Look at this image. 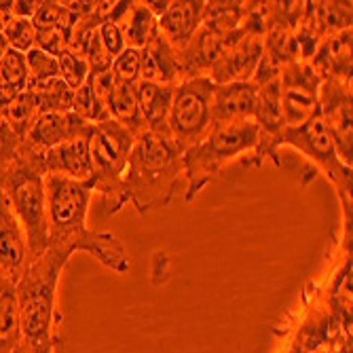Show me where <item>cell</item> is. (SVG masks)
Wrapping results in <instances>:
<instances>
[{
	"label": "cell",
	"instance_id": "8992f818",
	"mask_svg": "<svg viewBox=\"0 0 353 353\" xmlns=\"http://www.w3.org/2000/svg\"><path fill=\"white\" fill-rule=\"evenodd\" d=\"M134 142L136 138L112 119L93 127L89 140L91 180L87 184L102 197L106 205V216H114L125 208L123 176Z\"/></svg>",
	"mask_w": 353,
	"mask_h": 353
},
{
	"label": "cell",
	"instance_id": "52a82bcc",
	"mask_svg": "<svg viewBox=\"0 0 353 353\" xmlns=\"http://www.w3.org/2000/svg\"><path fill=\"white\" fill-rule=\"evenodd\" d=\"M281 146H290L305 154L307 161L317 172H322L328 178V182L336 188V195L343 208L345 248H349L347 241L351 239V168L341 161L334 140L319 112L299 127H285L281 136Z\"/></svg>",
	"mask_w": 353,
	"mask_h": 353
},
{
	"label": "cell",
	"instance_id": "5bb4252c",
	"mask_svg": "<svg viewBox=\"0 0 353 353\" xmlns=\"http://www.w3.org/2000/svg\"><path fill=\"white\" fill-rule=\"evenodd\" d=\"M30 263L28 241L0 180V277L17 281Z\"/></svg>",
	"mask_w": 353,
	"mask_h": 353
},
{
	"label": "cell",
	"instance_id": "1f68e13d",
	"mask_svg": "<svg viewBox=\"0 0 353 353\" xmlns=\"http://www.w3.org/2000/svg\"><path fill=\"white\" fill-rule=\"evenodd\" d=\"M3 34L9 43V49H15L19 53H28L30 49H34L37 43V30L32 19H17L13 17L7 28L3 30Z\"/></svg>",
	"mask_w": 353,
	"mask_h": 353
},
{
	"label": "cell",
	"instance_id": "44dd1931",
	"mask_svg": "<svg viewBox=\"0 0 353 353\" xmlns=\"http://www.w3.org/2000/svg\"><path fill=\"white\" fill-rule=\"evenodd\" d=\"M172 95L174 87L170 85H154V83H136V98L142 112V119L146 123V132L170 136V108H172Z\"/></svg>",
	"mask_w": 353,
	"mask_h": 353
},
{
	"label": "cell",
	"instance_id": "4316f807",
	"mask_svg": "<svg viewBox=\"0 0 353 353\" xmlns=\"http://www.w3.org/2000/svg\"><path fill=\"white\" fill-rule=\"evenodd\" d=\"M3 117H5V121H7V125H9V130H11L19 140H23V138L28 136V132L32 130V125H34V121L41 117L34 93H32L30 89L17 93L15 98L3 108Z\"/></svg>",
	"mask_w": 353,
	"mask_h": 353
},
{
	"label": "cell",
	"instance_id": "4dcf8cb0",
	"mask_svg": "<svg viewBox=\"0 0 353 353\" xmlns=\"http://www.w3.org/2000/svg\"><path fill=\"white\" fill-rule=\"evenodd\" d=\"M57 61H59V79L72 91H77L79 87L85 85V81L89 77V63L85 57L66 49L63 53L57 55Z\"/></svg>",
	"mask_w": 353,
	"mask_h": 353
},
{
	"label": "cell",
	"instance_id": "d590c367",
	"mask_svg": "<svg viewBox=\"0 0 353 353\" xmlns=\"http://www.w3.org/2000/svg\"><path fill=\"white\" fill-rule=\"evenodd\" d=\"M41 7V0H13L11 3V15L17 17V19H32L37 15Z\"/></svg>",
	"mask_w": 353,
	"mask_h": 353
},
{
	"label": "cell",
	"instance_id": "4fadbf2b",
	"mask_svg": "<svg viewBox=\"0 0 353 353\" xmlns=\"http://www.w3.org/2000/svg\"><path fill=\"white\" fill-rule=\"evenodd\" d=\"M93 127L95 125L83 121L74 112H47L34 121L32 130L21 142V150L43 161L45 152L59 144L91 138Z\"/></svg>",
	"mask_w": 353,
	"mask_h": 353
},
{
	"label": "cell",
	"instance_id": "f35d334b",
	"mask_svg": "<svg viewBox=\"0 0 353 353\" xmlns=\"http://www.w3.org/2000/svg\"><path fill=\"white\" fill-rule=\"evenodd\" d=\"M7 51H9V43H7V39H5L3 32H0V57H3Z\"/></svg>",
	"mask_w": 353,
	"mask_h": 353
},
{
	"label": "cell",
	"instance_id": "5b68a950",
	"mask_svg": "<svg viewBox=\"0 0 353 353\" xmlns=\"http://www.w3.org/2000/svg\"><path fill=\"white\" fill-rule=\"evenodd\" d=\"M3 188L23 229L30 261L37 259L47 250V190L43 161L19 148L5 172Z\"/></svg>",
	"mask_w": 353,
	"mask_h": 353
},
{
	"label": "cell",
	"instance_id": "603a6c76",
	"mask_svg": "<svg viewBox=\"0 0 353 353\" xmlns=\"http://www.w3.org/2000/svg\"><path fill=\"white\" fill-rule=\"evenodd\" d=\"M21 343L15 281L0 277V353H11Z\"/></svg>",
	"mask_w": 353,
	"mask_h": 353
},
{
	"label": "cell",
	"instance_id": "836d02e7",
	"mask_svg": "<svg viewBox=\"0 0 353 353\" xmlns=\"http://www.w3.org/2000/svg\"><path fill=\"white\" fill-rule=\"evenodd\" d=\"M21 142H23V140H19V138L9 130V125H7V121H5V117H3V110H0V180L5 178L7 168L13 163V159L17 157Z\"/></svg>",
	"mask_w": 353,
	"mask_h": 353
},
{
	"label": "cell",
	"instance_id": "d6986e66",
	"mask_svg": "<svg viewBox=\"0 0 353 353\" xmlns=\"http://www.w3.org/2000/svg\"><path fill=\"white\" fill-rule=\"evenodd\" d=\"M351 43L353 32L345 30L334 37H328L319 43L315 55L311 57V68L319 79H336L351 83Z\"/></svg>",
	"mask_w": 353,
	"mask_h": 353
},
{
	"label": "cell",
	"instance_id": "30bf717a",
	"mask_svg": "<svg viewBox=\"0 0 353 353\" xmlns=\"http://www.w3.org/2000/svg\"><path fill=\"white\" fill-rule=\"evenodd\" d=\"M254 123L259 127V146L245 161H241V165L259 168L265 161H271L275 168H281L283 163L279 159V148L285 123L279 100V77L259 87V106H256Z\"/></svg>",
	"mask_w": 353,
	"mask_h": 353
},
{
	"label": "cell",
	"instance_id": "7a4b0ae2",
	"mask_svg": "<svg viewBox=\"0 0 353 353\" xmlns=\"http://www.w3.org/2000/svg\"><path fill=\"white\" fill-rule=\"evenodd\" d=\"M182 154L172 136L146 132L136 138L123 176L125 205L132 203L142 216L168 208L184 178Z\"/></svg>",
	"mask_w": 353,
	"mask_h": 353
},
{
	"label": "cell",
	"instance_id": "d4e9b609",
	"mask_svg": "<svg viewBox=\"0 0 353 353\" xmlns=\"http://www.w3.org/2000/svg\"><path fill=\"white\" fill-rule=\"evenodd\" d=\"M305 9L322 41L339 34V32L351 30V3H324V0L322 3H311L309 0V3H305Z\"/></svg>",
	"mask_w": 353,
	"mask_h": 353
},
{
	"label": "cell",
	"instance_id": "ac0fdd59",
	"mask_svg": "<svg viewBox=\"0 0 353 353\" xmlns=\"http://www.w3.org/2000/svg\"><path fill=\"white\" fill-rule=\"evenodd\" d=\"M91 138L72 140L66 144H59L45 152L43 157V170L45 176H61L77 182H89L91 180V150H89Z\"/></svg>",
	"mask_w": 353,
	"mask_h": 353
},
{
	"label": "cell",
	"instance_id": "2e32d148",
	"mask_svg": "<svg viewBox=\"0 0 353 353\" xmlns=\"http://www.w3.org/2000/svg\"><path fill=\"white\" fill-rule=\"evenodd\" d=\"M140 81L170 87L182 83L178 51L159 32V26L150 41L140 49Z\"/></svg>",
	"mask_w": 353,
	"mask_h": 353
},
{
	"label": "cell",
	"instance_id": "f546056e",
	"mask_svg": "<svg viewBox=\"0 0 353 353\" xmlns=\"http://www.w3.org/2000/svg\"><path fill=\"white\" fill-rule=\"evenodd\" d=\"M26 63H28V74H30L28 87H34V85H41L45 81H51V79L59 77L57 57L51 55V53H45V51H41L37 47L26 53Z\"/></svg>",
	"mask_w": 353,
	"mask_h": 353
},
{
	"label": "cell",
	"instance_id": "ffe728a7",
	"mask_svg": "<svg viewBox=\"0 0 353 353\" xmlns=\"http://www.w3.org/2000/svg\"><path fill=\"white\" fill-rule=\"evenodd\" d=\"M222 49H224V39L201 26L197 30V34L186 43V47L178 51L182 81L208 77L216 59L220 57Z\"/></svg>",
	"mask_w": 353,
	"mask_h": 353
},
{
	"label": "cell",
	"instance_id": "e0dca14e",
	"mask_svg": "<svg viewBox=\"0 0 353 353\" xmlns=\"http://www.w3.org/2000/svg\"><path fill=\"white\" fill-rule=\"evenodd\" d=\"M203 5V0H170L165 13L157 19L159 32L176 51L184 49L201 28Z\"/></svg>",
	"mask_w": 353,
	"mask_h": 353
},
{
	"label": "cell",
	"instance_id": "484cf974",
	"mask_svg": "<svg viewBox=\"0 0 353 353\" xmlns=\"http://www.w3.org/2000/svg\"><path fill=\"white\" fill-rule=\"evenodd\" d=\"M243 3L241 0H210L203 5V28L227 39L241 26Z\"/></svg>",
	"mask_w": 353,
	"mask_h": 353
},
{
	"label": "cell",
	"instance_id": "ba28073f",
	"mask_svg": "<svg viewBox=\"0 0 353 353\" xmlns=\"http://www.w3.org/2000/svg\"><path fill=\"white\" fill-rule=\"evenodd\" d=\"M212 93L214 83L208 77L188 79L174 87L168 127L182 152L201 142L212 130Z\"/></svg>",
	"mask_w": 353,
	"mask_h": 353
},
{
	"label": "cell",
	"instance_id": "e575fe53",
	"mask_svg": "<svg viewBox=\"0 0 353 353\" xmlns=\"http://www.w3.org/2000/svg\"><path fill=\"white\" fill-rule=\"evenodd\" d=\"M98 37H100L102 47L110 55V59H114L123 49H127L125 43H123V34H121L119 26L112 23V21H104V23L98 26Z\"/></svg>",
	"mask_w": 353,
	"mask_h": 353
},
{
	"label": "cell",
	"instance_id": "f1b7e54d",
	"mask_svg": "<svg viewBox=\"0 0 353 353\" xmlns=\"http://www.w3.org/2000/svg\"><path fill=\"white\" fill-rule=\"evenodd\" d=\"M72 112L77 117H81L83 121L91 123V125H98V123H104L110 119V112H108V106L95 95L93 91V85L87 77L85 85L79 87L74 91V100H72Z\"/></svg>",
	"mask_w": 353,
	"mask_h": 353
},
{
	"label": "cell",
	"instance_id": "277c9868",
	"mask_svg": "<svg viewBox=\"0 0 353 353\" xmlns=\"http://www.w3.org/2000/svg\"><path fill=\"white\" fill-rule=\"evenodd\" d=\"M256 146H259V127L254 121L212 127L201 142L186 148L182 154V170L186 180L184 199L192 203L203 192V188L222 174L224 168L233 163L235 159H243L248 152L252 154Z\"/></svg>",
	"mask_w": 353,
	"mask_h": 353
},
{
	"label": "cell",
	"instance_id": "6da1fadb",
	"mask_svg": "<svg viewBox=\"0 0 353 353\" xmlns=\"http://www.w3.org/2000/svg\"><path fill=\"white\" fill-rule=\"evenodd\" d=\"M47 190V248L63 256L85 252L102 267L125 273L132 259L123 241L110 231H91L87 212L93 190L87 182H77L61 176H45Z\"/></svg>",
	"mask_w": 353,
	"mask_h": 353
},
{
	"label": "cell",
	"instance_id": "8d00e7d4",
	"mask_svg": "<svg viewBox=\"0 0 353 353\" xmlns=\"http://www.w3.org/2000/svg\"><path fill=\"white\" fill-rule=\"evenodd\" d=\"M146 7H148V11L159 19L163 13H165V9H168V5H170V0H146L144 3Z\"/></svg>",
	"mask_w": 353,
	"mask_h": 353
},
{
	"label": "cell",
	"instance_id": "7402d4cb",
	"mask_svg": "<svg viewBox=\"0 0 353 353\" xmlns=\"http://www.w3.org/2000/svg\"><path fill=\"white\" fill-rule=\"evenodd\" d=\"M108 112H110V119L117 121L121 127H125L134 138H140L142 134H146V123L142 119L138 98H136V85L117 83L108 100Z\"/></svg>",
	"mask_w": 353,
	"mask_h": 353
},
{
	"label": "cell",
	"instance_id": "7c38bea8",
	"mask_svg": "<svg viewBox=\"0 0 353 353\" xmlns=\"http://www.w3.org/2000/svg\"><path fill=\"white\" fill-rule=\"evenodd\" d=\"M261 57H263V39L248 34L245 30L237 28L233 34L224 39V49L212 66L208 79L214 85L252 81L256 68H259Z\"/></svg>",
	"mask_w": 353,
	"mask_h": 353
},
{
	"label": "cell",
	"instance_id": "8fae6325",
	"mask_svg": "<svg viewBox=\"0 0 353 353\" xmlns=\"http://www.w3.org/2000/svg\"><path fill=\"white\" fill-rule=\"evenodd\" d=\"M353 93L351 83H343L336 79H324L319 85V117L326 123L328 132L334 140L341 161L351 168V144H353Z\"/></svg>",
	"mask_w": 353,
	"mask_h": 353
},
{
	"label": "cell",
	"instance_id": "74e56055",
	"mask_svg": "<svg viewBox=\"0 0 353 353\" xmlns=\"http://www.w3.org/2000/svg\"><path fill=\"white\" fill-rule=\"evenodd\" d=\"M11 353H53V349H49V347H34V345L21 341Z\"/></svg>",
	"mask_w": 353,
	"mask_h": 353
},
{
	"label": "cell",
	"instance_id": "9a60e30c",
	"mask_svg": "<svg viewBox=\"0 0 353 353\" xmlns=\"http://www.w3.org/2000/svg\"><path fill=\"white\" fill-rule=\"evenodd\" d=\"M259 106V87L252 81L214 85L212 93V127L241 121H254Z\"/></svg>",
	"mask_w": 353,
	"mask_h": 353
},
{
	"label": "cell",
	"instance_id": "83f0119b",
	"mask_svg": "<svg viewBox=\"0 0 353 353\" xmlns=\"http://www.w3.org/2000/svg\"><path fill=\"white\" fill-rule=\"evenodd\" d=\"M37 98V106L41 114L47 112H72V100H74V91L63 83L59 77L45 81L41 85L28 87Z\"/></svg>",
	"mask_w": 353,
	"mask_h": 353
},
{
	"label": "cell",
	"instance_id": "cb8c5ba5",
	"mask_svg": "<svg viewBox=\"0 0 353 353\" xmlns=\"http://www.w3.org/2000/svg\"><path fill=\"white\" fill-rule=\"evenodd\" d=\"M119 30L123 34V43L127 49H142L150 37L157 32V17L148 11V7L140 0H132L127 13L119 19Z\"/></svg>",
	"mask_w": 353,
	"mask_h": 353
},
{
	"label": "cell",
	"instance_id": "9c48e42d",
	"mask_svg": "<svg viewBox=\"0 0 353 353\" xmlns=\"http://www.w3.org/2000/svg\"><path fill=\"white\" fill-rule=\"evenodd\" d=\"M319 85L309 61H292L279 72V100L285 127H299L319 112Z\"/></svg>",
	"mask_w": 353,
	"mask_h": 353
},
{
	"label": "cell",
	"instance_id": "d6a6232c",
	"mask_svg": "<svg viewBox=\"0 0 353 353\" xmlns=\"http://www.w3.org/2000/svg\"><path fill=\"white\" fill-rule=\"evenodd\" d=\"M110 70L117 83L136 85L140 81V51L138 49H123L110 63Z\"/></svg>",
	"mask_w": 353,
	"mask_h": 353
},
{
	"label": "cell",
	"instance_id": "3957f363",
	"mask_svg": "<svg viewBox=\"0 0 353 353\" xmlns=\"http://www.w3.org/2000/svg\"><path fill=\"white\" fill-rule=\"evenodd\" d=\"M68 263V256L47 248L41 256L28 263L21 277L15 281L21 341L49 349H55L61 343L57 334V326L61 324L57 285Z\"/></svg>",
	"mask_w": 353,
	"mask_h": 353
}]
</instances>
